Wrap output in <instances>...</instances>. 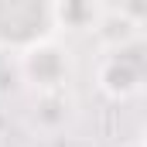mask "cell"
<instances>
[{
	"label": "cell",
	"mask_w": 147,
	"mask_h": 147,
	"mask_svg": "<svg viewBox=\"0 0 147 147\" xmlns=\"http://www.w3.org/2000/svg\"><path fill=\"white\" fill-rule=\"evenodd\" d=\"M92 82L110 103H130L147 86V45L144 34L99 45L92 62Z\"/></svg>",
	"instance_id": "cell-1"
},
{
	"label": "cell",
	"mask_w": 147,
	"mask_h": 147,
	"mask_svg": "<svg viewBox=\"0 0 147 147\" xmlns=\"http://www.w3.org/2000/svg\"><path fill=\"white\" fill-rule=\"evenodd\" d=\"M62 38L58 3L51 0H0V55L21 58L38 45Z\"/></svg>",
	"instance_id": "cell-2"
},
{
	"label": "cell",
	"mask_w": 147,
	"mask_h": 147,
	"mask_svg": "<svg viewBox=\"0 0 147 147\" xmlns=\"http://www.w3.org/2000/svg\"><path fill=\"white\" fill-rule=\"evenodd\" d=\"M17 62L21 82L34 92L38 99L45 96H65L69 86L75 82V55L62 38H51L45 45H38L31 51H24Z\"/></svg>",
	"instance_id": "cell-3"
},
{
	"label": "cell",
	"mask_w": 147,
	"mask_h": 147,
	"mask_svg": "<svg viewBox=\"0 0 147 147\" xmlns=\"http://www.w3.org/2000/svg\"><path fill=\"white\" fill-rule=\"evenodd\" d=\"M120 147H147V144H144V137H130L127 144H120Z\"/></svg>",
	"instance_id": "cell-4"
}]
</instances>
